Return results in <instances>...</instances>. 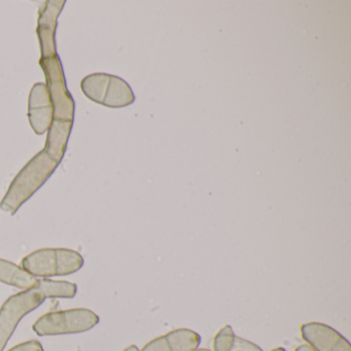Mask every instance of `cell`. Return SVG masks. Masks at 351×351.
<instances>
[{
  "label": "cell",
  "instance_id": "6da1fadb",
  "mask_svg": "<svg viewBox=\"0 0 351 351\" xmlns=\"http://www.w3.org/2000/svg\"><path fill=\"white\" fill-rule=\"evenodd\" d=\"M77 287L69 281L40 279L36 287L10 297L0 309V351L15 332L20 320L40 307L49 298L71 299L77 295Z\"/></svg>",
  "mask_w": 351,
  "mask_h": 351
},
{
  "label": "cell",
  "instance_id": "7a4b0ae2",
  "mask_svg": "<svg viewBox=\"0 0 351 351\" xmlns=\"http://www.w3.org/2000/svg\"><path fill=\"white\" fill-rule=\"evenodd\" d=\"M59 164L44 149L34 156L14 178L5 198L0 203V209L15 215L18 209L46 184Z\"/></svg>",
  "mask_w": 351,
  "mask_h": 351
},
{
  "label": "cell",
  "instance_id": "3957f363",
  "mask_svg": "<svg viewBox=\"0 0 351 351\" xmlns=\"http://www.w3.org/2000/svg\"><path fill=\"white\" fill-rule=\"evenodd\" d=\"M83 266V256L66 248L36 250L22 261V268L34 276H64L77 272Z\"/></svg>",
  "mask_w": 351,
  "mask_h": 351
},
{
  "label": "cell",
  "instance_id": "277c9868",
  "mask_svg": "<svg viewBox=\"0 0 351 351\" xmlns=\"http://www.w3.org/2000/svg\"><path fill=\"white\" fill-rule=\"evenodd\" d=\"M81 88L86 97L108 108H122L135 101L132 88L117 75L92 73L84 77Z\"/></svg>",
  "mask_w": 351,
  "mask_h": 351
},
{
  "label": "cell",
  "instance_id": "5b68a950",
  "mask_svg": "<svg viewBox=\"0 0 351 351\" xmlns=\"http://www.w3.org/2000/svg\"><path fill=\"white\" fill-rule=\"evenodd\" d=\"M53 108V122H73L75 101L67 89L62 63L58 55L40 59Z\"/></svg>",
  "mask_w": 351,
  "mask_h": 351
},
{
  "label": "cell",
  "instance_id": "8992f818",
  "mask_svg": "<svg viewBox=\"0 0 351 351\" xmlns=\"http://www.w3.org/2000/svg\"><path fill=\"white\" fill-rule=\"evenodd\" d=\"M98 322L99 317L91 310L71 309L42 316L34 324V330L38 336L77 334L91 330Z\"/></svg>",
  "mask_w": 351,
  "mask_h": 351
},
{
  "label": "cell",
  "instance_id": "52a82bcc",
  "mask_svg": "<svg viewBox=\"0 0 351 351\" xmlns=\"http://www.w3.org/2000/svg\"><path fill=\"white\" fill-rule=\"evenodd\" d=\"M28 119L32 130L44 134L53 123V108L46 84L38 83L32 87L28 101Z\"/></svg>",
  "mask_w": 351,
  "mask_h": 351
},
{
  "label": "cell",
  "instance_id": "ba28073f",
  "mask_svg": "<svg viewBox=\"0 0 351 351\" xmlns=\"http://www.w3.org/2000/svg\"><path fill=\"white\" fill-rule=\"evenodd\" d=\"M304 340L315 351H351V345L336 330L319 322H309L301 328Z\"/></svg>",
  "mask_w": 351,
  "mask_h": 351
},
{
  "label": "cell",
  "instance_id": "9c48e42d",
  "mask_svg": "<svg viewBox=\"0 0 351 351\" xmlns=\"http://www.w3.org/2000/svg\"><path fill=\"white\" fill-rule=\"evenodd\" d=\"M65 1H47L40 12L38 18V36L40 38L42 58L56 56L57 20L64 7Z\"/></svg>",
  "mask_w": 351,
  "mask_h": 351
},
{
  "label": "cell",
  "instance_id": "30bf717a",
  "mask_svg": "<svg viewBox=\"0 0 351 351\" xmlns=\"http://www.w3.org/2000/svg\"><path fill=\"white\" fill-rule=\"evenodd\" d=\"M73 125V122H53L48 130L44 151L58 163L64 157Z\"/></svg>",
  "mask_w": 351,
  "mask_h": 351
},
{
  "label": "cell",
  "instance_id": "8fae6325",
  "mask_svg": "<svg viewBox=\"0 0 351 351\" xmlns=\"http://www.w3.org/2000/svg\"><path fill=\"white\" fill-rule=\"evenodd\" d=\"M0 281L5 285H13L18 289L27 291L36 287L38 279L29 274L22 267L0 258Z\"/></svg>",
  "mask_w": 351,
  "mask_h": 351
},
{
  "label": "cell",
  "instance_id": "7c38bea8",
  "mask_svg": "<svg viewBox=\"0 0 351 351\" xmlns=\"http://www.w3.org/2000/svg\"><path fill=\"white\" fill-rule=\"evenodd\" d=\"M165 337L170 351H195L201 342V337L197 332L186 328L172 330Z\"/></svg>",
  "mask_w": 351,
  "mask_h": 351
},
{
  "label": "cell",
  "instance_id": "4fadbf2b",
  "mask_svg": "<svg viewBox=\"0 0 351 351\" xmlns=\"http://www.w3.org/2000/svg\"><path fill=\"white\" fill-rule=\"evenodd\" d=\"M235 334L231 326H226L217 332L213 342L215 351H232L235 343Z\"/></svg>",
  "mask_w": 351,
  "mask_h": 351
},
{
  "label": "cell",
  "instance_id": "5bb4252c",
  "mask_svg": "<svg viewBox=\"0 0 351 351\" xmlns=\"http://www.w3.org/2000/svg\"><path fill=\"white\" fill-rule=\"evenodd\" d=\"M141 351H170V348L166 337L163 336L147 343Z\"/></svg>",
  "mask_w": 351,
  "mask_h": 351
},
{
  "label": "cell",
  "instance_id": "9a60e30c",
  "mask_svg": "<svg viewBox=\"0 0 351 351\" xmlns=\"http://www.w3.org/2000/svg\"><path fill=\"white\" fill-rule=\"evenodd\" d=\"M232 351H263L260 347L256 346L254 343L250 341L244 340V339L236 337L235 343H234L233 349Z\"/></svg>",
  "mask_w": 351,
  "mask_h": 351
},
{
  "label": "cell",
  "instance_id": "2e32d148",
  "mask_svg": "<svg viewBox=\"0 0 351 351\" xmlns=\"http://www.w3.org/2000/svg\"><path fill=\"white\" fill-rule=\"evenodd\" d=\"M9 351H44L42 344L38 341H28L12 348Z\"/></svg>",
  "mask_w": 351,
  "mask_h": 351
},
{
  "label": "cell",
  "instance_id": "e0dca14e",
  "mask_svg": "<svg viewBox=\"0 0 351 351\" xmlns=\"http://www.w3.org/2000/svg\"><path fill=\"white\" fill-rule=\"evenodd\" d=\"M295 351H315L313 348H312L310 345H301V346L298 347L295 349Z\"/></svg>",
  "mask_w": 351,
  "mask_h": 351
},
{
  "label": "cell",
  "instance_id": "ac0fdd59",
  "mask_svg": "<svg viewBox=\"0 0 351 351\" xmlns=\"http://www.w3.org/2000/svg\"><path fill=\"white\" fill-rule=\"evenodd\" d=\"M124 351H139V349L137 348L136 346H134V345H132V346L128 347V348L125 349Z\"/></svg>",
  "mask_w": 351,
  "mask_h": 351
},
{
  "label": "cell",
  "instance_id": "d6986e66",
  "mask_svg": "<svg viewBox=\"0 0 351 351\" xmlns=\"http://www.w3.org/2000/svg\"><path fill=\"white\" fill-rule=\"evenodd\" d=\"M272 351H285V350L283 348H276V349H273Z\"/></svg>",
  "mask_w": 351,
  "mask_h": 351
},
{
  "label": "cell",
  "instance_id": "ffe728a7",
  "mask_svg": "<svg viewBox=\"0 0 351 351\" xmlns=\"http://www.w3.org/2000/svg\"><path fill=\"white\" fill-rule=\"evenodd\" d=\"M195 351H210L208 349H196Z\"/></svg>",
  "mask_w": 351,
  "mask_h": 351
}]
</instances>
